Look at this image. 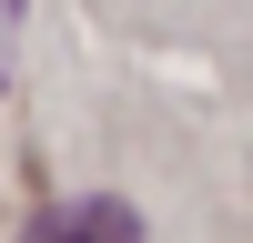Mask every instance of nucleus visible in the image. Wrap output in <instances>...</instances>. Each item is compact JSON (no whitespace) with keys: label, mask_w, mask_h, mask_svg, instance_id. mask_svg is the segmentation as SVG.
<instances>
[{"label":"nucleus","mask_w":253,"mask_h":243,"mask_svg":"<svg viewBox=\"0 0 253 243\" xmlns=\"http://www.w3.org/2000/svg\"><path fill=\"white\" fill-rule=\"evenodd\" d=\"M20 243H142V213H132V202H112V193H91V202H51Z\"/></svg>","instance_id":"nucleus-1"}]
</instances>
